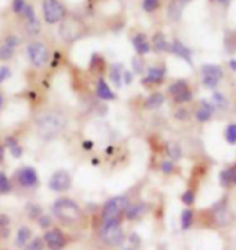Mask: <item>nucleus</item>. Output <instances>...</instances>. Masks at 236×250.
Instances as JSON below:
<instances>
[{
	"instance_id": "obj_28",
	"label": "nucleus",
	"mask_w": 236,
	"mask_h": 250,
	"mask_svg": "<svg viewBox=\"0 0 236 250\" xmlns=\"http://www.w3.org/2000/svg\"><path fill=\"white\" fill-rule=\"evenodd\" d=\"M12 8H13V12H15V13L23 15L24 12H26L28 3L24 2V0H13V2H12Z\"/></svg>"
},
{
	"instance_id": "obj_10",
	"label": "nucleus",
	"mask_w": 236,
	"mask_h": 250,
	"mask_svg": "<svg viewBox=\"0 0 236 250\" xmlns=\"http://www.w3.org/2000/svg\"><path fill=\"white\" fill-rule=\"evenodd\" d=\"M44 242L47 244V247L50 250H62L65 246H67V237L63 236V232L60 231V229L54 228V229H50L49 232H46Z\"/></svg>"
},
{
	"instance_id": "obj_38",
	"label": "nucleus",
	"mask_w": 236,
	"mask_h": 250,
	"mask_svg": "<svg viewBox=\"0 0 236 250\" xmlns=\"http://www.w3.org/2000/svg\"><path fill=\"white\" fill-rule=\"evenodd\" d=\"M220 184H222L223 187H230L232 184H230V176H228V169H225V171L220 172Z\"/></svg>"
},
{
	"instance_id": "obj_3",
	"label": "nucleus",
	"mask_w": 236,
	"mask_h": 250,
	"mask_svg": "<svg viewBox=\"0 0 236 250\" xmlns=\"http://www.w3.org/2000/svg\"><path fill=\"white\" fill-rule=\"evenodd\" d=\"M52 211L55 214V218H58L60 221L67 223V224H73L78 223L81 219V209L73 200L70 198H60L54 203Z\"/></svg>"
},
{
	"instance_id": "obj_17",
	"label": "nucleus",
	"mask_w": 236,
	"mask_h": 250,
	"mask_svg": "<svg viewBox=\"0 0 236 250\" xmlns=\"http://www.w3.org/2000/svg\"><path fill=\"white\" fill-rule=\"evenodd\" d=\"M189 2H191V0H173V2L170 3V7H168V17L172 20H178L180 17H182L183 8L186 7Z\"/></svg>"
},
{
	"instance_id": "obj_2",
	"label": "nucleus",
	"mask_w": 236,
	"mask_h": 250,
	"mask_svg": "<svg viewBox=\"0 0 236 250\" xmlns=\"http://www.w3.org/2000/svg\"><path fill=\"white\" fill-rule=\"evenodd\" d=\"M129 205H131L129 203V198L125 197V195H120V197H113L112 200H109L102 209V226L117 224L120 221V218H122V214L127 213Z\"/></svg>"
},
{
	"instance_id": "obj_11",
	"label": "nucleus",
	"mask_w": 236,
	"mask_h": 250,
	"mask_svg": "<svg viewBox=\"0 0 236 250\" xmlns=\"http://www.w3.org/2000/svg\"><path fill=\"white\" fill-rule=\"evenodd\" d=\"M17 179L23 187L31 188L37 184V172L33 167H23L17 172Z\"/></svg>"
},
{
	"instance_id": "obj_18",
	"label": "nucleus",
	"mask_w": 236,
	"mask_h": 250,
	"mask_svg": "<svg viewBox=\"0 0 236 250\" xmlns=\"http://www.w3.org/2000/svg\"><path fill=\"white\" fill-rule=\"evenodd\" d=\"M97 96H99L100 99H105V101H112V99H115L113 91L110 89L109 84L105 83V80H104V78H100V80H99V83H97Z\"/></svg>"
},
{
	"instance_id": "obj_45",
	"label": "nucleus",
	"mask_w": 236,
	"mask_h": 250,
	"mask_svg": "<svg viewBox=\"0 0 236 250\" xmlns=\"http://www.w3.org/2000/svg\"><path fill=\"white\" fill-rule=\"evenodd\" d=\"M228 176H230V184H232V186H236V166L228 169Z\"/></svg>"
},
{
	"instance_id": "obj_52",
	"label": "nucleus",
	"mask_w": 236,
	"mask_h": 250,
	"mask_svg": "<svg viewBox=\"0 0 236 250\" xmlns=\"http://www.w3.org/2000/svg\"><path fill=\"white\" fill-rule=\"evenodd\" d=\"M2 104H3V98H2V94H0V109H2Z\"/></svg>"
},
{
	"instance_id": "obj_7",
	"label": "nucleus",
	"mask_w": 236,
	"mask_h": 250,
	"mask_svg": "<svg viewBox=\"0 0 236 250\" xmlns=\"http://www.w3.org/2000/svg\"><path fill=\"white\" fill-rule=\"evenodd\" d=\"M223 78V70L218 65H204L202 67V82L205 88L214 89Z\"/></svg>"
},
{
	"instance_id": "obj_15",
	"label": "nucleus",
	"mask_w": 236,
	"mask_h": 250,
	"mask_svg": "<svg viewBox=\"0 0 236 250\" xmlns=\"http://www.w3.org/2000/svg\"><path fill=\"white\" fill-rule=\"evenodd\" d=\"M133 46L139 56H145V54L150 52V44L147 41V38H145V34L143 33H139L133 38Z\"/></svg>"
},
{
	"instance_id": "obj_39",
	"label": "nucleus",
	"mask_w": 236,
	"mask_h": 250,
	"mask_svg": "<svg viewBox=\"0 0 236 250\" xmlns=\"http://www.w3.org/2000/svg\"><path fill=\"white\" fill-rule=\"evenodd\" d=\"M168 154L173 159H178L180 156H182V153H180V148L177 146V145H168Z\"/></svg>"
},
{
	"instance_id": "obj_12",
	"label": "nucleus",
	"mask_w": 236,
	"mask_h": 250,
	"mask_svg": "<svg viewBox=\"0 0 236 250\" xmlns=\"http://www.w3.org/2000/svg\"><path fill=\"white\" fill-rule=\"evenodd\" d=\"M165 70L163 65H157V67H150L149 72H147V77L143 78V84H157V83H162L163 78H165Z\"/></svg>"
},
{
	"instance_id": "obj_29",
	"label": "nucleus",
	"mask_w": 236,
	"mask_h": 250,
	"mask_svg": "<svg viewBox=\"0 0 236 250\" xmlns=\"http://www.w3.org/2000/svg\"><path fill=\"white\" fill-rule=\"evenodd\" d=\"M44 239L41 237H36V239H33L31 242H28V246L24 247V250H42L44 249Z\"/></svg>"
},
{
	"instance_id": "obj_31",
	"label": "nucleus",
	"mask_w": 236,
	"mask_h": 250,
	"mask_svg": "<svg viewBox=\"0 0 236 250\" xmlns=\"http://www.w3.org/2000/svg\"><path fill=\"white\" fill-rule=\"evenodd\" d=\"M120 65H113L112 67V72H110V77H112V82L117 84V86H120L122 84V73H120Z\"/></svg>"
},
{
	"instance_id": "obj_42",
	"label": "nucleus",
	"mask_w": 236,
	"mask_h": 250,
	"mask_svg": "<svg viewBox=\"0 0 236 250\" xmlns=\"http://www.w3.org/2000/svg\"><path fill=\"white\" fill-rule=\"evenodd\" d=\"M28 209H29V214H31V218H41L42 211H41V208L36 207V205H29Z\"/></svg>"
},
{
	"instance_id": "obj_36",
	"label": "nucleus",
	"mask_w": 236,
	"mask_h": 250,
	"mask_svg": "<svg viewBox=\"0 0 236 250\" xmlns=\"http://www.w3.org/2000/svg\"><path fill=\"white\" fill-rule=\"evenodd\" d=\"M26 26H28V31L31 33V34H37L39 31H41V26H39L37 18H36V20H33V21H28V23H26Z\"/></svg>"
},
{
	"instance_id": "obj_14",
	"label": "nucleus",
	"mask_w": 236,
	"mask_h": 250,
	"mask_svg": "<svg viewBox=\"0 0 236 250\" xmlns=\"http://www.w3.org/2000/svg\"><path fill=\"white\" fill-rule=\"evenodd\" d=\"M145 211H147V205L144 202H136L133 205H129L128 209H127V218L129 221H136L141 216H144Z\"/></svg>"
},
{
	"instance_id": "obj_21",
	"label": "nucleus",
	"mask_w": 236,
	"mask_h": 250,
	"mask_svg": "<svg viewBox=\"0 0 236 250\" xmlns=\"http://www.w3.org/2000/svg\"><path fill=\"white\" fill-rule=\"evenodd\" d=\"M163 101H165V96H163L162 93H152L147 99H145V107L157 109V107L162 106Z\"/></svg>"
},
{
	"instance_id": "obj_20",
	"label": "nucleus",
	"mask_w": 236,
	"mask_h": 250,
	"mask_svg": "<svg viewBox=\"0 0 236 250\" xmlns=\"http://www.w3.org/2000/svg\"><path fill=\"white\" fill-rule=\"evenodd\" d=\"M29 239H31V229L23 226L18 229V234H17V246L18 247H26Z\"/></svg>"
},
{
	"instance_id": "obj_25",
	"label": "nucleus",
	"mask_w": 236,
	"mask_h": 250,
	"mask_svg": "<svg viewBox=\"0 0 236 250\" xmlns=\"http://www.w3.org/2000/svg\"><path fill=\"white\" fill-rule=\"evenodd\" d=\"M193 219H194V213L191 211V209H184V211L182 213V228L184 229V231L191 228Z\"/></svg>"
},
{
	"instance_id": "obj_1",
	"label": "nucleus",
	"mask_w": 236,
	"mask_h": 250,
	"mask_svg": "<svg viewBox=\"0 0 236 250\" xmlns=\"http://www.w3.org/2000/svg\"><path fill=\"white\" fill-rule=\"evenodd\" d=\"M65 127H67V119L60 112H54V111L42 114L36 121L37 133L44 140H52L55 137H58L65 130Z\"/></svg>"
},
{
	"instance_id": "obj_22",
	"label": "nucleus",
	"mask_w": 236,
	"mask_h": 250,
	"mask_svg": "<svg viewBox=\"0 0 236 250\" xmlns=\"http://www.w3.org/2000/svg\"><path fill=\"white\" fill-rule=\"evenodd\" d=\"M139 247H141V237L136 232H133L128 241L122 244V250H139Z\"/></svg>"
},
{
	"instance_id": "obj_37",
	"label": "nucleus",
	"mask_w": 236,
	"mask_h": 250,
	"mask_svg": "<svg viewBox=\"0 0 236 250\" xmlns=\"http://www.w3.org/2000/svg\"><path fill=\"white\" fill-rule=\"evenodd\" d=\"M160 169L165 172V174H172L175 171V163L173 161H163L160 164Z\"/></svg>"
},
{
	"instance_id": "obj_41",
	"label": "nucleus",
	"mask_w": 236,
	"mask_h": 250,
	"mask_svg": "<svg viewBox=\"0 0 236 250\" xmlns=\"http://www.w3.org/2000/svg\"><path fill=\"white\" fill-rule=\"evenodd\" d=\"M133 68H134V72H136V73H143L144 72V65H143L141 59H139V57L133 59Z\"/></svg>"
},
{
	"instance_id": "obj_35",
	"label": "nucleus",
	"mask_w": 236,
	"mask_h": 250,
	"mask_svg": "<svg viewBox=\"0 0 236 250\" xmlns=\"http://www.w3.org/2000/svg\"><path fill=\"white\" fill-rule=\"evenodd\" d=\"M194 198H196V195H194L193 190H186V192L182 195V202L184 205H193L194 203Z\"/></svg>"
},
{
	"instance_id": "obj_19",
	"label": "nucleus",
	"mask_w": 236,
	"mask_h": 250,
	"mask_svg": "<svg viewBox=\"0 0 236 250\" xmlns=\"http://www.w3.org/2000/svg\"><path fill=\"white\" fill-rule=\"evenodd\" d=\"M152 46L155 49V52H163V51H168L170 49V44L167 41V38L163 36V33H155L154 34Z\"/></svg>"
},
{
	"instance_id": "obj_27",
	"label": "nucleus",
	"mask_w": 236,
	"mask_h": 250,
	"mask_svg": "<svg viewBox=\"0 0 236 250\" xmlns=\"http://www.w3.org/2000/svg\"><path fill=\"white\" fill-rule=\"evenodd\" d=\"M225 138H227L228 143L235 145L236 143V124H230L227 130H225Z\"/></svg>"
},
{
	"instance_id": "obj_6",
	"label": "nucleus",
	"mask_w": 236,
	"mask_h": 250,
	"mask_svg": "<svg viewBox=\"0 0 236 250\" xmlns=\"http://www.w3.org/2000/svg\"><path fill=\"white\" fill-rule=\"evenodd\" d=\"M26 52H28L29 61H31V63L36 68H41V67H44V65L49 62V49H47L46 44H42V42H31L26 47Z\"/></svg>"
},
{
	"instance_id": "obj_23",
	"label": "nucleus",
	"mask_w": 236,
	"mask_h": 250,
	"mask_svg": "<svg viewBox=\"0 0 236 250\" xmlns=\"http://www.w3.org/2000/svg\"><path fill=\"white\" fill-rule=\"evenodd\" d=\"M186 89H189L188 83L184 82V80H178V82H175L173 84H170V88H168V93L172 94L173 98H177L178 94L184 93V91H186Z\"/></svg>"
},
{
	"instance_id": "obj_30",
	"label": "nucleus",
	"mask_w": 236,
	"mask_h": 250,
	"mask_svg": "<svg viewBox=\"0 0 236 250\" xmlns=\"http://www.w3.org/2000/svg\"><path fill=\"white\" fill-rule=\"evenodd\" d=\"M160 0H143V10L147 13H152L154 10L159 8Z\"/></svg>"
},
{
	"instance_id": "obj_46",
	"label": "nucleus",
	"mask_w": 236,
	"mask_h": 250,
	"mask_svg": "<svg viewBox=\"0 0 236 250\" xmlns=\"http://www.w3.org/2000/svg\"><path fill=\"white\" fill-rule=\"evenodd\" d=\"M39 224H41L42 228H49L50 226V216H41L39 218Z\"/></svg>"
},
{
	"instance_id": "obj_5",
	"label": "nucleus",
	"mask_w": 236,
	"mask_h": 250,
	"mask_svg": "<svg viewBox=\"0 0 236 250\" xmlns=\"http://www.w3.org/2000/svg\"><path fill=\"white\" fill-rule=\"evenodd\" d=\"M42 12H44V20H46L49 24L58 23L60 20H63L67 17V8H65L58 0H44Z\"/></svg>"
},
{
	"instance_id": "obj_47",
	"label": "nucleus",
	"mask_w": 236,
	"mask_h": 250,
	"mask_svg": "<svg viewBox=\"0 0 236 250\" xmlns=\"http://www.w3.org/2000/svg\"><path fill=\"white\" fill-rule=\"evenodd\" d=\"M177 117L178 119H188V111H186V109H178Z\"/></svg>"
},
{
	"instance_id": "obj_32",
	"label": "nucleus",
	"mask_w": 236,
	"mask_h": 250,
	"mask_svg": "<svg viewBox=\"0 0 236 250\" xmlns=\"http://www.w3.org/2000/svg\"><path fill=\"white\" fill-rule=\"evenodd\" d=\"M13 52H15L13 47H10V46H7V44H3V46L0 47V61H8V59H12Z\"/></svg>"
},
{
	"instance_id": "obj_48",
	"label": "nucleus",
	"mask_w": 236,
	"mask_h": 250,
	"mask_svg": "<svg viewBox=\"0 0 236 250\" xmlns=\"http://www.w3.org/2000/svg\"><path fill=\"white\" fill-rule=\"evenodd\" d=\"M123 77H125V83H127V84H129V83L133 82V75L129 73V72H125V73H123Z\"/></svg>"
},
{
	"instance_id": "obj_50",
	"label": "nucleus",
	"mask_w": 236,
	"mask_h": 250,
	"mask_svg": "<svg viewBox=\"0 0 236 250\" xmlns=\"http://www.w3.org/2000/svg\"><path fill=\"white\" fill-rule=\"evenodd\" d=\"M3 154H5V149H3L2 145H0V163L3 161Z\"/></svg>"
},
{
	"instance_id": "obj_53",
	"label": "nucleus",
	"mask_w": 236,
	"mask_h": 250,
	"mask_svg": "<svg viewBox=\"0 0 236 250\" xmlns=\"http://www.w3.org/2000/svg\"><path fill=\"white\" fill-rule=\"evenodd\" d=\"M217 2H220V3H228L230 0H217Z\"/></svg>"
},
{
	"instance_id": "obj_33",
	"label": "nucleus",
	"mask_w": 236,
	"mask_h": 250,
	"mask_svg": "<svg viewBox=\"0 0 236 250\" xmlns=\"http://www.w3.org/2000/svg\"><path fill=\"white\" fill-rule=\"evenodd\" d=\"M214 104H215V106H217L218 109H227V106H228L227 99H225L223 94H220V93H215V94H214Z\"/></svg>"
},
{
	"instance_id": "obj_26",
	"label": "nucleus",
	"mask_w": 236,
	"mask_h": 250,
	"mask_svg": "<svg viewBox=\"0 0 236 250\" xmlns=\"http://www.w3.org/2000/svg\"><path fill=\"white\" fill-rule=\"evenodd\" d=\"M10 190H12V182H10V179L5 176L3 172H0V193L5 195V193H8Z\"/></svg>"
},
{
	"instance_id": "obj_49",
	"label": "nucleus",
	"mask_w": 236,
	"mask_h": 250,
	"mask_svg": "<svg viewBox=\"0 0 236 250\" xmlns=\"http://www.w3.org/2000/svg\"><path fill=\"white\" fill-rule=\"evenodd\" d=\"M83 148H84V149H92V148H94V143H92V142H84V143H83Z\"/></svg>"
},
{
	"instance_id": "obj_40",
	"label": "nucleus",
	"mask_w": 236,
	"mask_h": 250,
	"mask_svg": "<svg viewBox=\"0 0 236 250\" xmlns=\"http://www.w3.org/2000/svg\"><path fill=\"white\" fill-rule=\"evenodd\" d=\"M3 44H7V46H10V47H17L18 46V44H19V38L18 36H13V34H12V36H7V39H5V42Z\"/></svg>"
},
{
	"instance_id": "obj_51",
	"label": "nucleus",
	"mask_w": 236,
	"mask_h": 250,
	"mask_svg": "<svg viewBox=\"0 0 236 250\" xmlns=\"http://www.w3.org/2000/svg\"><path fill=\"white\" fill-rule=\"evenodd\" d=\"M230 67H232L233 70H236V61L233 59V61H230Z\"/></svg>"
},
{
	"instance_id": "obj_13",
	"label": "nucleus",
	"mask_w": 236,
	"mask_h": 250,
	"mask_svg": "<svg viewBox=\"0 0 236 250\" xmlns=\"http://www.w3.org/2000/svg\"><path fill=\"white\" fill-rule=\"evenodd\" d=\"M168 51H172V52L175 54V56L182 57L183 61H186L189 65L193 63V61H191V54H193V52H191L189 49H188L186 46H184V44H183L182 41H178V39H175V41L172 42V46H170Z\"/></svg>"
},
{
	"instance_id": "obj_44",
	"label": "nucleus",
	"mask_w": 236,
	"mask_h": 250,
	"mask_svg": "<svg viewBox=\"0 0 236 250\" xmlns=\"http://www.w3.org/2000/svg\"><path fill=\"white\" fill-rule=\"evenodd\" d=\"M10 77V68L8 67H2L0 68V83L2 82H5Z\"/></svg>"
},
{
	"instance_id": "obj_43",
	"label": "nucleus",
	"mask_w": 236,
	"mask_h": 250,
	"mask_svg": "<svg viewBox=\"0 0 236 250\" xmlns=\"http://www.w3.org/2000/svg\"><path fill=\"white\" fill-rule=\"evenodd\" d=\"M99 65H102V59H100L97 54H94L92 59H91V70H95Z\"/></svg>"
},
{
	"instance_id": "obj_8",
	"label": "nucleus",
	"mask_w": 236,
	"mask_h": 250,
	"mask_svg": "<svg viewBox=\"0 0 236 250\" xmlns=\"http://www.w3.org/2000/svg\"><path fill=\"white\" fill-rule=\"evenodd\" d=\"M70 186H72V177L67 171H57L52 174L49 181V188L52 192H65V190L70 188Z\"/></svg>"
},
{
	"instance_id": "obj_34",
	"label": "nucleus",
	"mask_w": 236,
	"mask_h": 250,
	"mask_svg": "<svg viewBox=\"0 0 236 250\" xmlns=\"http://www.w3.org/2000/svg\"><path fill=\"white\" fill-rule=\"evenodd\" d=\"M175 99V103H188V101H191L193 99V93H191V89H186L184 93H182V94H178L177 98H173Z\"/></svg>"
},
{
	"instance_id": "obj_4",
	"label": "nucleus",
	"mask_w": 236,
	"mask_h": 250,
	"mask_svg": "<svg viewBox=\"0 0 236 250\" xmlns=\"http://www.w3.org/2000/svg\"><path fill=\"white\" fill-rule=\"evenodd\" d=\"M100 241H102L105 246H110V247L122 246V244L125 242L123 228L120 226L118 223L102 226V229H100Z\"/></svg>"
},
{
	"instance_id": "obj_24",
	"label": "nucleus",
	"mask_w": 236,
	"mask_h": 250,
	"mask_svg": "<svg viewBox=\"0 0 236 250\" xmlns=\"http://www.w3.org/2000/svg\"><path fill=\"white\" fill-rule=\"evenodd\" d=\"M7 145H8V148H10V153L13 154V158H21L23 148L19 146V143L17 142V140L12 138V137H8L7 138Z\"/></svg>"
},
{
	"instance_id": "obj_9",
	"label": "nucleus",
	"mask_w": 236,
	"mask_h": 250,
	"mask_svg": "<svg viewBox=\"0 0 236 250\" xmlns=\"http://www.w3.org/2000/svg\"><path fill=\"white\" fill-rule=\"evenodd\" d=\"M81 29H83V24L76 21V20L70 18L67 20L62 28H60V34H62V38L65 41H76V39L81 36Z\"/></svg>"
},
{
	"instance_id": "obj_16",
	"label": "nucleus",
	"mask_w": 236,
	"mask_h": 250,
	"mask_svg": "<svg viewBox=\"0 0 236 250\" xmlns=\"http://www.w3.org/2000/svg\"><path fill=\"white\" fill-rule=\"evenodd\" d=\"M214 116V106L207 101H202L200 103V107L196 111V119H198L199 122H207L210 121Z\"/></svg>"
}]
</instances>
